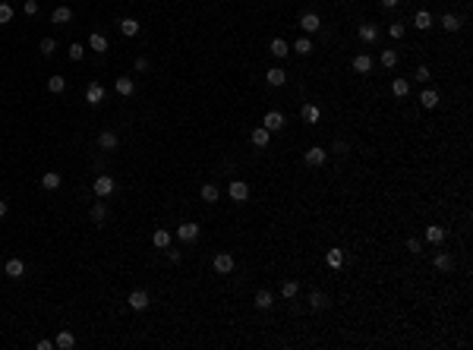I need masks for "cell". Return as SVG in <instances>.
Here are the masks:
<instances>
[{
	"label": "cell",
	"instance_id": "obj_1",
	"mask_svg": "<svg viewBox=\"0 0 473 350\" xmlns=\"http://www.w3.org/2000/svg\"><path fill=\"white\" fill-rule=\"evenodd\" d=\"M92 190H95V196L98 199H107L110 193L117 190V183H114V177H107V174H101V177H95V183H92Z\"/></svg>",
	"mask_w": 473,
	"mask_h": 350
},
{
	"label": "cell",
	"instance_id": "obj_2",
	"mask_svg": "<svg viewBox=\"0 0 473 350\" xmlns=\"http://www.w3.org/2000/svg\"><path fill=\"white\" fill-rule=\"evenodd\" d=\"M303 161H306L309 167H322L325 161H328V151H325L322 145H313V149H306V151H303Z\"/></svg>",
	"mask_w": 473,
	"mask_h": 350
},
{
	"label": "cell",
	"instance_id": "obj_3",
	"mask_svg": "<svg viewBox=\"0 0 473 350\" xmlns=\"http://www.w3.org/2000/svg\"><path fill=\"white\" fill-rule=\"evenodd\" d=\"M126 306H130V309H136V312H145L152 306V297L145 294V290H133L130 297H126Z\"/></svg>",
	"mask_w": 473,
	"mask_h": 350
},
{
	"label": "cell",
	"instance_id": "obj_4",
	"mask_svg": "<svg viewBox=\"0 0 473 350\" xmlns=\"http://www.w3.org/2000/svg\"><path fill=\"white\" fill-rule=\"evenodd\" d=\"M105 95H107V92H105V85H101V82H89V85H85V101H89L92 107L101 104V101H105Z\"/></svg>",
	"mask_w": 473,
	"mask_h": 350
},
{
	"label": "cell",
	"instance_id": "obj_5",
	"mask_svg": "<svg viewBox=\"0 0 473 350\" xmlns=\"http://www.w3.org/2000/svg\"><path fill=\"white\" fill-rule=\"evenodd\" d=\"M196 237H199V224H193V221H183V224L177 227V240H183V243H193Z\"/></svg>",
	"mask_w": 473,
	"mask_h": 350
},
{
	"label": "cell",
	"instance_id": "obj_6",
	"mask_svg": "<svg viewBox=\"0 0 473 350\" xmlns=\"http://www.w3.org/2000/svg\"><path fill=\"white\" fill-rule=\"evenodd\" d=\"M227 196L234 202H246L249 199V186L243 183V180H230V186H227Z\"/></svg>",
	"mask_w": 473,
	"mask_h": 350
},
{
	"label": "cell",
	"instance_id": "obj_7",
	"mask_svg": "<svg viewBox=\"0 0 473 350\" xmlns=\"http://www.w3.org/2000/svg\"><path fill=\"white\" fill-rule=\"evenodd\" d=\"M214 271H218V275H230V271H234V255H230V252H218V255H214Z\"/></svg>",
	"mask_w": 473,
	"mask_h": 350
},
{
	"label": "cell",
	"instance_id": "obj_8",
	"mask_svg": "<svg viewBox=\"0 0 473 350\" xmlns=\"http://www.w3.org/2000/svg\"><path fill=\"white\" fill-rule=\"evenodd\" d=\"M262 126H265L268 133H278L281 126H284V114H281V110H268V114H265V120H262Z\"/></svg>",
	"mask_w": 473,
	"mask_h": 350
},
{
	"label": "cell",
	"instance_id": "obj_9",
	"mask_svg": "<svg viewBox=\"0 0 473 350\" xmlns=\"http://www.w3.org/2000/svg\"><path fill=\"white\" fill-rule=\"evenodd\" d=\"M300 29H303L306 35H313V32H319V29H322L319 16H315V13H303V16H300Z\"/></svg>",
	"mask_w": 473,
	"mask_h": 350
},
{
	"label": "cell",
	"instance_id": "obj_10",
	"mask_svg": "<svg viewBox=\"0 0 473 350\" xmlns=\"http://www.w3.org/2000/svg\"><path fill=\"white\" fill-rule=\"evenodd\" d=\"M98 145H101L105 151H114L117 145H120V139H117L114 130H101V133H98Z\"/></svg>",
	"mask_w": 473,
	"mask_h": 350
},
{
	"label": "cell",
	"instance_id": "obj_11",
	"mask_svg": "<svg viewBox=\"0 0 473 350\" xmlns=\"http://www.w3.org/2000/svg\"><path fill=\"white\" fill-rule=\"evenodd\" d=\"M114 89H117V95H123V98H130L133 92H136V82L130 79V76H117V82H114Z\"/></svg>",
	"mask_w": 473,
	"mask_h": 350
},
{
	"label": "cell",
	"instance_id": "obj_12",
	"mask_svg": "<svg viewBox=\"0 0 473 350\" xmlns=\"http://www.w3.org/2000/svg\"><path fill=\"white\" fill-rule=\"evenodd\" d=\"M170 240H174V234H170L167 227H158V230L152 234V243L158 246V250H167V246H170Z\"/></svg>",
	"mask_w": 473,
	"mask_h": 350
},
{
	"label": "cell",
	"instance_id": "obj_13",
	"mask_svg": "<svg viewBox=\"0 0 473 350\" xmlns=\"http://www.w3.org/2000/svg\"><path fill=\"white\" fill-rule=\"evenodd\" d=\"M253 306H256V309H271V306H274V294H271V290H259V294L253 297Z\"/></svg>",
	"mask_w": 473,
	"mask_h": 350
},
{
	"label": "cell",
	"instance_id": "obj_14",
	"mask_svg": "<svg viewBox=\"0 0 473 350\" xmlns=\"http://www.w3.org/2000/svg\"><path fill=\"white\" fill-rule=\"evenodd\" d=\"M89 48L98 50V54H105V50H107V35H105V32H92V35H89Z\"/></svg>",
	"mask_w": 473,
	"mask_h": 350
},
{
	"label": "cell",
	"instance_id": "obj_15",
	"mask_svg": "<svg viewBox=\"0 0 473 350\" xmlns=\"http://www.w3.org/2000/svg\"><path fill=\"white\" fill-rule=\"evenodd\" d=\"M438 101H442V98H438V92H435V89H426L423 95H420V104H423L426 110H435V107H438Z\"/></svg>",
	"mask_w": 473,
	"mask_h": 350
},
{
	"label": "cell",
	"instance_id": "obj_16",
	"mask_svg": "<svg viewBox=\"0 0 473 350\" xmlns=\"http://www.w3.org/2000/svg\"><path fill=\"white\" fill-rule=\"evenodd\" d=\"M445 237H448V230H445V227H438V224H429L426 227V243H442Z\"/></svg>",
	"mask_w": 473,
	"mask_h": 350
},
{
	"label": "cell",
	"instance_id": "obj_17",
	"mask_svg": "<svg viewBox=\"0 0 473 350\" xmlns=\"http://www.w3.org/2000/svg\"><path fill=\"white\" fill-rule=\"evenodd\" d=\"M70 19H73V10H70V6H57V10L51 13V22H54V25H66Z\"/></svg>",
	"mask_w": 473,
	"mask_h": 350
},
{
	"label": "cell",
	"instance_id": "obj_18",
	"mask_svg": "<svg viewBox=\"0 0 473 350\" xmlns=\"http://www.w3.org/2000/svg\"><path fill=\"white\" fill-rule=\"evenodd\" d=\"M268 50H271V57H278V60H284V57L290 54V48H287V41H284V38H274L268 45Z\"/></svg>",
	"mask_w": 473,
	"mask_h": 350
},
{
	"label": "cell",
	"instance_id": "obj_19",
	"mask_svg": "<svg viewBox=\"0 0 473 350\" xmlns=\"http://www.w3.org/2000/svg\"><path fill=\"white\" fill-rule=\"evenodd\" d=\"M328 294H322V290H313V294H309V306H313V309H328Z\"/></svg>",
	"mask_w": 473,
	"mask_h": 350
},
{
	"label": "cell",
	"instance_id": "obj_20",
	"mask_svg": "<svg viewBox=\"0 0 473 350\" xmlns=\"http://www.w3.org/2000/svg\"><path fill=\"white\" fill-rule=\"evenodd\" d=\"M3 271H6V278H22V275H25V262H22V259H10Z\"/></svg>",
	"mask_w": 473,
	"mask_h": 350
},
{
	"label": "cell",
	"instance_id": "obj_21",
	"mask_svg": "<svg viewBox=\"0 0 473 350\" xmlns=\"http://www.w3.org/2000/svg\"><path fill=\"white\" fill-rule=\"evenodd\" d=\"M265 82H268V85H284V82H287V73H284L281 66H271V70L265 73Z\"/></svg>",
	"mask_w": 473,
	"mask_h": 350
},
{
	"label": "cell",
	"instance_id": "obj_22",
	"mask_svg": "<svg viewBox=\"0 0 473 350\" xmlns=\"http://www.w3.org/2000/svg\"><path fill=\"white\" fill-rule=\"evenodd\" d=\"M435 268H438V271H451V268H454V255H451V252H438V255H435Z\"/></svg>",
	"mask_w": 473,
	"mask_h": 350
},
{
	"label": "cell",
	"instance_id": "obj_23",
	"mask_svg": "<svg viewBox=\"0 0 473 350\" xmlns=\"http://www.w3.org/2000/svg\"><path fill=\"white\" fill-rule=\"evenodd\" d=\"M414 25H417V29H423V32L432 29V13H429V10H420V13L414 16Z\"/></svg>",
	"mask_w": 473,
	"mask_h": 350
},
{
	"label": "cell",
	"instance_id": "obj_24",
	"mask_svg": "<svg viewBox=\"0 0 473 350\" xmlns=\"http://www.w3.org/2000/svg\"><path fill=\"white\" fill-rule=\"evenodd\" d=\"M354 70L357 73H369V70H372V57H369V54H357L354 57Z\"/></svg>",
	"mask_w": 473,
	"mask_h": 350
},
{
	"label": "cell",
	"instance_id": "obj_25",
	"mask_svg": "<svg viewBox=\"0 0 473 350\" xmlns=\"http://www.w3.org/2000/svg\"><path fill=\"white\" fill-rule=\"evenodd\" d=\"M54 347H60V350H73V347H76V338L70 335V331H60L57 341H54Z\"/></svg>",
	"mask_w": 473,
	"mask_h": 350
},
{
	"label": "cell",
	"instance_id": "obj_26",
	"mask_svg": "<svg viewBox=\"0 0 473 350\" xmlns=\"http://www.w3.org/2000/svg\"><path fill=\"white\" fill-rule=\"evenodd\" d=\"M120 32H123L126 38L139 35V22H136V19H130V16H126V19H120Z\"/></svg>",
	"mask_w": 473,
	"mask_h": 350
},
{
	"label": "cell",
	"instance_id": "obj_27",
	"mask_svg": "<svg viewBox=\"0 0 473 350\" xmlns=\"http://www.w3.org/2000/svg\"><path fill=\"white\" fill-rule=\"evenodd\" d=\"M360 38H363V41H375L378 38V25L363 22V25H360Z\"/></svg>",
	"mask_w": 473,
	"mask_h": 350
},
{
	"label": "cell",
	"instance_id": "obj_28",
	"mask_svg": "<svg viewBox=\"0 0 473 350\" xmlns=\"http://www.w3.org/2000/svg\"><path fill=\"white\" fill-rule=\"evenodd\" d=\"M268 130H265V126H256L253 130V145H259V149H265V145H268Z\"/></svg>",
	"mask_w": 473,
	"mask_h": 350
},
{
	"label": "cell",
	"instance_id": "obj_29",
	"mask_svg": "<svg viewBox=\"0 0 473 350\" xmlns=\"http://www.w3.org/2000/svg\"><path fill=\"white\" fill-rule=\"evenodd\" d=\"M325 262H328V268H341L344 265V250H328Z\"/></svg>",
	"mask_w": 473,
	"mask_h": 350
},
{
	"label": "cell",
	"instance_id": "obj_30",
	"mask_svg": "<svg viewBox=\"0 0 473 350\" xmlns=\"http://www.w3.org/2000/svg\"><path fill=\"white\" fill-rule=\"evenodd\" d=\"M60 180H63L60 174H54V170H48V174L41 177V186H45V190H57V186H60Z\"/></svg>",
	"mask_w": 473,
	"mask_h": 350
},
{
	"label": "cell",
	"instance_id": "obj_31",
	"mask_svg": "<svg viewBox=\"0 0 473 350\" xmlns=\"http://www.w3.org/2000/svg\"><path fill=\"white\" fill-rule=\"evenodd\" d=\"M442 29H445V32H458V29H461V19H458L454 13H445V16H442Z\"/></svg>",
	"mask_w": 473,
	"mask_h": 350
},
{
	"label": "cell",
	"instance_id": "obj_32",
	"mask_svg": "<svg viewBox=\"0 0 473 350\" xmlns=\"http://www.w3.org/2000/svg\"><path fill=\"white\" fill-rule=\"evenodd\" d=\"M391 92H394L398 98H407V95H410V82H407V79H394V82H391Z\"/></svg>",
	"mask_w": 473,
	"mask_h": 350
},
{
	"label": "cell",
	"instance_id": "obj_33",
	"mask_svg": "<svg viewBox=\"0 0 473 350\" xmlns=\"http://www.w3.org/2000/svg\"><path fill=\"white\" fill-rule=\"evenodd\" d=\"M218 186L214 183H202V202H218Z\"/></svg>",
	"mask_w": 473,
	"mask_h": 350
},
{
	"label": "cell",
	"instance_id": "obj_34",
	"mask_svg": "<svg viewBox=\"0 0 473 350\" xmlns=\"http://www.w3.org/2000/svg\"><path fill=\"white\" fill-rule=\"evenodd\" d=\"M297 294H300V284H297V281H284V284H281V297H287V300H294Z\"/></svg>",
	"mask_w": 473,
	"mask_h": 350
},
{
	"label": "cell",
	"instance_id": "obj_35",
	"mask_svg": "<svg viewBox=\"0 0 473 350\" xmlns=\"http://www.w3.org/2000/svg\"><path fill=\"white\" fill-rule=\"evenodd\" d=\"M63 89H66V79H63V76H51V79H48V92H54V95H60Z\"/></svg>",
	"mask_w": 473,
	"mask_h": 350
},
{
	"label": "cell",
	"instance_id": "obj_36",
	"mask_svg": "<svg viewBox=\"0 0 473 350\" xmlns=\"http://www.w3.org/2000/svg\"><path fill=\"white\" fill-rule=\"evenodd\" d=\"M294 50H297V54H300V57H306V54H313V41H309V38H303V35H300V41H297V45H294Z\"/></svg>",
	"mask_w": 473,
	"mask_h": 350
},
{
	"label": "cell",
	"instance_id": "obj_37",
	"mask_svg": "<svg viewBox=\"0 0 473 350\" xmlns=\"http://www.w3.org/2000/svg\"><path fill=\"white\" fill-rule=\"evenodd\" d=\"M303 120L306 123H319V107H315V104H303Z\"/></svg>",
	"mask_w": 473,
	"mask_h": 350
},
{
	"label": "cell",
	"instance_id": "obj_38",
	"mask_svg": "<svg viewBox=\"0 0 473 350\" xmlns=\"http://www.w3.org/2000/svg\"><path fill=\"white\" fill-rule=\"evenodd\" d=\"M105 218H107V205H105V202H95V205H92V221H98V224H101Z\"/></svg>",
	"mask_w": 473,
	"mask_h": 350
},
{
	"label": "cell",
	"instance_id": "obj_39",
	"mask_svg": "<svg viewBox=\"0 0 473 350\" xmlns=\"http://www.w3.org/2000/svg\"><path fill=\"white\" fill-rule=\"evenodd\" d=\"M378 60H382L385 70H391V66L398 63V50H382V57H378Z\"/></svg>",
	"mask_w": 473,
	"mask_h": 350
},
{
	"label": "cell",
	"instance_id": "obj_40",
	"mask_svg": "<svg viewBox=\"0 0 473 350\" xmlns=\"http://www.w3.org/2000/svg\"><path fill=\"white\" fill-rule=\"evenodd\" d=\"M66 54H70V60L76 63V60H82V57H85V48L79 45V41H73V45H70V50H66Z\"/></svg>",
	"mask_w": 473,
	"mask_h": 350
},
{
	"label": "cell",
	"instance_id": "obj_41",
	"mask_svg": "<svg viewBox=\"0 0 473 350\" xmlns=\"http://www.w3.org/2000/svg\"><path fill=\"white\" fill-rule=\"evenodd\" d=\"M6 22H13V6L3 0V3H0V25H6Z\"/></svg>",
	"mask_w": 473,
	"mask_h": 350
},
{
	"label": "cell",
	"instance_id": "obj_42",
	"mask_svg": "<svg viewBox=\"0 0 473 350\" xmlns=\"http://www.w3.org/2000/svg\"><path fill=\"white\" fill-rule=\"evenodd\" d=\"M54 50H57V41H54V38H41V54L51 57Z\"/></svg>",
	"mask_w": 473,
	"mask_h": 350
},
{
	"label": "cell",
	"instance_id": "obj_43",
	"mask_svg": "<svg viewBox=\"0 0 473 350\" xmlns=\"http://www.w3.org/2000/svg\"><path fill=\"white\" fill-rule=\"evenodd\" d=\"M388 35H391V38H404V22H394V25H388Z\"/></svg>",
	"mask_w": 473,
	"mask_h": 350
},
{
	"label": "cell",
	"instance_id": "obj_44",
	"mask_svg": "<svg viewBox=\"0 0 473 350\" xmlns=\"http://www.w3.org/2000/svg\"><path fill=\"white\" fill-rule=\"evenodd\" d=\"M414 79H417V82H429V66H417Z\"/></svg>",
	"mask_w": 473,
	"mask_h": 350
},
{
	"label": "cell",
	"instance_id": "obj_45",
	"mask_svg": "<svg viewBox=\"0 0 473 350\" xmlns=\"http://www.w3.org/2000/svg\"><path fill=\"white\" fill-rule=\"evenodd\" d=\"M22 10H25V16H35V13H38V0H25Z\"/></svg>",
	"mask_w": 473,
	"mask_h": 350
},
{
	"label": "cell",
	"instance_id": "obj_46",
	"mask_svg": "<svg viewBox=\"0 0 473 350\" xmlns=\"http://www.w3.org/2000/svg\"><path fill=\"white\" fill-rule=\"evenodd\" d=\"M407 252L420 255V252H423V243H420V240H407Z\"/></svg>",
	"mask_w": 473,
	"mask_h": 350
},
{
	"label": "cell",
	"instance_id": "obj_47",
	"mask_svg": "<svg viewBox=\"0 0 473 350\" xmlns=\"http://www.w3.org/2000/svg\"><path fill=\"white\" fill-rule=\"evenodd\" d=\"M136 70H139V73L149 70V57H136Z\"/></svg>",
	"mask_w": 473,
	"mask_h": 350
},
{
	"label": "cell",
	"instance_id": "obj_48",
	"mask_svg": "<svg viewBox=\"0 0 473 350\" xmlns=\"http://www.w3.org/2000/svg\"><path fill=\"white\" fill-rule=\"evenodd\" d=\"M51 347H54V341H51V338H41L38 341V350H51Z\"/></svg>",
	"mask_w": 473,
	"mask_h": 350
},
{
	"label": "cell",
	"instance_id": "obj_49",
	"mask_svg": "<svg viewBox=\"0 0 473 350\" xmlns=\"http://www.w3.org/2000/svg\"><path fill=\"white\" fill-rule=\"evenodd\" d=\"M378 3H382V6H385V10H394V6H398V3H401V0H378Z\"/></svg>",
	"mask_w": 473,
	"mask_h": 350
},
{
	"label": "cell",
	"instance_id": "obj_50",
	"mask_svg": "<svg viewBox=\"0 0 473 350\" xmlns=\"http://www.w3.org/2000/svg\"><path fill=\"white\" fill-rule=\"evenodd\" d=\"M3 215H6V202L0 199V218H3Z\"/></svg>",
	"mask_w": 473,
	"mask_h": 350
},
{
	"label": "cell",
	"instance_id": "obj_51",
	"mask_svg": "<svg viewBox=\"0 0 473 350\" xmlns=\"http://www.w3.org/2000/svg\"><path fill=\"white\" fill-rule=\"evenodd\" d=\"M0 3H3V0H0Z\"/></svg>",
	"mask_w": 473,
	"mask_h": 350
},
{
	"label": "cell",
	"instance_id": "obj_52",
	"mask_svg": "<svg viewBox=\"0 0 473 350\" xmlns=\"http://www.w3.org/2000/svg\"><path fill=\"white\" fill-rule=\"evenodd\" d=\"M404 3H407V0H404Z\"/></svg>",
	"mask_w": 473,
	"mask_h": 350
}]
</instances>
